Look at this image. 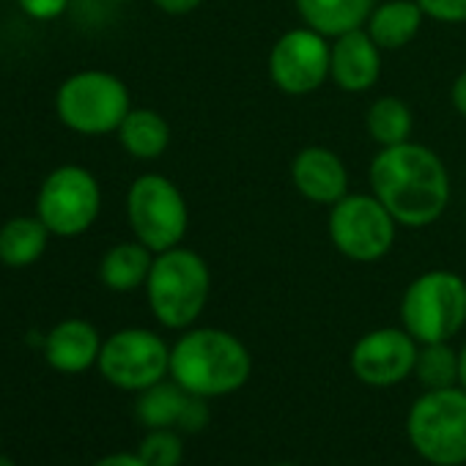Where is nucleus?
<instances>
[{
  "label": "nucleus",
  "mask_w": 466,
  "mask_h": 466,
  "mask_svg": "<svg viewBox=\"0 0 466 466\" xmlns=\"http://www.w3.org/2000/svg\"><path fill=\"white\" fill-rule=\"evenodd\" d=\"M368 178L373 195L403 228L436 222L450 203V173L441 157L414 140L381 148Z\"/></svg>",
  "instance_id": "obj_1"
},
{
  "label": "nucleus",
  "mask_w": 466,
  "mask_h": 466,
  "mask_svg": "<svg viewBox=\"0 0 466 466\" xmlns=\"http://www.w3.org/2000/svg\"><path fill=\"white\" fill-rule=\"evenodd\" d=\"M250 373V349L228 329L189 327L170 346V379L189 395L222 398L239 392Z\"/></svg>",
  "instance_id": "obj_2"
},
{
  "label": "nucleus",
  "mask_w": 466,
  "mask_h": 466,
  "mask_svg": "<svg viewBox=\"0 0 466 466\" xmlns=\"http://www.w3.org/2000/svg\"><path fill=\"white\" fill-rule=\"evenodd\" d=\"M211 294V272L200 253L170 248L154 256L146 299L154 319L167 329H189L206 310Z\"/></svg>",
  "instance_id": "obj_3"
},
{
  "label": "nucleus",
  "mask_w": 466,
  "mask_h": 466,
  "mask_svg": "<svg viewBox=\"0 0 466 466\" xmlns=\"http://www.w3.org/2000/svg\"><path fill=\"white\" fill-rule=\"evenodd\" d=\"M406 436L414 452L433 466L466 463V390H425L406 414Z\"/></svg>",
  "instance_id": "obj_4"
},
{
  "label": "nucleus",
  "mask_w": 466,
  "mask_h": 466,
  "mask_svg": "<svg viewBox=\"0 0 466 466\" xmlns=\"http://www.w3.org/2000/svg\"><path fill=\"white\" fill-rule=\"evenodd\" d=\"M132 110L129 88L121 77L105 69H83L69 75L56 94L58 121L86 137L118 132Z\"/></svg>",
  "instance_id": "obj_5"
},
{
  "label": "nucleus",
  "mask_w": 466,
  "mask_h": 466,
  "mask_svg": "<svg viewBox=\"0 0 466 466\" xmlns=\"http://www.w3.org/2000/svg\"><path fill=\"white\" fill-rule=\"evenodd\" d=\"M403 329L422 343H450L466 324V280L450 269L414 278L400 299Z\"/></svg>",
  "instance_id": "obj_6"
},
{
  "label": "nucleus",
  "mask_w": 466,
  "mask_h": 466,
  "mask_svg": "<svg viewBox=\"0 0 466 466\" xmlns=\"http://www.w3.org/2000/svg\"><path fill=\"white\" fill-rule=\"evenodd\" d=\"M127 219L135 239L151 253L178 248L189 228L184 192L162 173H143L127 192Z\"/></svg>",
  "instance_id": "obj_7"
},
{
  "label": "nucleus",
  "mask_w": 466,
  "mask_h": 466,
  "mask_svg": "<svg viewBox=\"0 0 466 466\" xmlns=\"http://www.w3.org/2000/svg\"><path fill=\"white\" fill-rule=\"evenodd\" d=\"M327 228L335 250L357 264L381 261L392 250L398 233L395 217L373 192H349L329 206Z\"/></svg>",
  "instance_id": "obj_8"
},
{
  "label": "nucleus",
  "mask_w": 466,
  "mask_h": 466,
  "mask_svg": "<svg viewBox=\"0 0 466 466\" xmlns=\"http://www.w3.org/2000/svg\"><path fill=\"white\" fill-rule=\"evenodd\" d=\"M102 211V187L83 165H61L39 187L36 217L53 237L72 239L91 230Z\"/></svg>",
  "instance_id": "obj_9"
},
{
  "label": "nucleus",
  "mask_w": 466,
  "mask_h": 466,
  "mask_svg": "<svg viewBox=\"0 0 466 466\" xmlns=\"http://www.w3.org/2000/svg\"><path fill=\"white\" fill-rule=\"evenodd\" d=\"M96 368L113 387L143 392L170 373V349L151 329H118L102 343Z\"/></svg>",
  "instance_id": "obj_10"
},
{
  "label": "nucleus",
  "mask_w": 466,
  "mask_h": 466,
  "mask_svg": "<svg viewBox=\"0 0 466 466\" xmlns=\"http://www.w3.org/2000/svg\"><path fill=\"white\" fill-rule=\"evenodd\" d=\"M332 45L319 31L302 25L286 31L269 50V80L286 96L316 94L329 80Z\"/></svg>",
  "instance_id": "obj_11"
},
{
  "label": "nucleus",
  "mask_w": 466,
  "mask_h": 466,
  "mask_svg": "<svg viewBox=\"0 0 466 466\" xmlns=\"http://www.w3.org/2000/svg\"><path fill=\"white\" fill-rule=\"evenodd\" d=\"M420 343L400 327H381L362 335L351 349V373L368 387H392L414 376Z\"/></svg>",
  "instance_id": "obj_12"
},
{
  "label": "nucleus",
  "mask_w": 466,
  "mask_h": 466,
  "mask_svg": "<svg viewBox=\"0 0 466 466\" xmlns=\"http://www.w3.org/2000/svg\"><path fill=\"white\" fill-rule=\"evenodd\" d=\"M381 77V47L365 28L332 39L329 80L346 94H365Z\"/></svg>",
  "instance_id": "obj_13"
},
{
  "label": "nucleus",
  "mask_w": 466,
  "mask_h": 466,
  "mask_svg": "<svg viewBox=\"0 0 466 466\" xmlns=\"http://www.w3.org/2000/svg\"><path fill=\"white\" fill-rule=\"evenodd\" d=\"M291 181L297 192L316 206H335L349 195V170L327 146L302 148L291 162Z\"/></svg>",
  "instance_id": "obj_14"
},
{
  "label": "nucleus",
  "mask_w": 466,
  "mask_h": 466,
  "mask_svg": "<svg viewBox=\"0 0 466 466\" xmlns=\"http://www.w3.org/2000/svg\"><path fill=\"white\" fill-rule=\"evenodd\" d=\"M99 329L86 319H66L56 324L45 338V357L47 365L58 373H86L99 362L102 351Z\"/></svg>",
  "instance_id": "obj_15"
},
{
  "label": "nucleus",
  "mask_w": 466,
  "mask_h": 466,
  "mask_svg": "<svg viewBox=\"0 0 466 466\" xmlns=\"http://www.w3.org/2000/svg\"><path fill=\"white\" fill-rule=\"evenodd\" d=\"M422 20L425 15L417 0H384L370 12L365 31L381 47V53H392L417 39Z\"/></svg>",
  "instance_id": "obj_16"
},
{
  "label": "nucleus",
  "mask_w": 466,
  "mask_h": 466,
  "mask_svg": "<svg viewBox=\"0 0 466 466\" xmlns=\"http://www.w3.org/2000/svg\"><path fill=\"white\" fill-rule=\"evenodd\" d=\"M50 228L34 214H20L0 225V264L9 269L34 267L50 245Z\"/></svg>",
  "instance_id": "obj_17"
},
{
  "label": "nucleus",
  "mask_w": 466,
  "mask_h": 466,
  "mask_svg": "<svg viewBox=\"0 0 466 466\" xmlns=\"http://www.w3.org/2000/svg\"><path fill=\"white\" fill-rule=\"evenodd\" d=\"M302 23L327 39L365 28L376 0H294Z\"/></svg>",
  "instance_id": "obj_18"
},
{
  "label": "nucleus",
  "mask_w": 466,
  "mask_h": 466,
  "mask_svg": "<svg viewBox=\"0 0 466 466\" xmlns=\"http://www.w3.org/2000/svg\"><path fill=\"white\" fill-rule=\"evenodd\" d=\"M154 256L146 245L135 242H118L113 245L102 261H99V280L107 291L116 294H129L137 289H146Z\"/></svg>",
  "instance_id": "obj_19"
},
{
  "label": "nucleus",
  "mask_w": 466,
  "mask_h": 466,
  "mask_svg": "<svg viewBox=\"0 0 466 466\" xmlns=\"http://www.w3.org/2000/svg\"><path fill=\"white\" fill-rule=\"evenodd\" d=\"M116 135L121 148L140 162L159 159L170 146V124L151 107H132Z\"/></svg>",
  "instance_id": "obj_20"
},
{
  "label": "nucleus",
  "mask_w": 466,
  "mask_h": 466,
  "mask_svg": "<svg viewBox=\"0 0 466 466\" xmlns=\"http://www.w3.org/2000/svg\"><path fill=\"white\" fill-rule=\"evenodd\" d=\"M365 127H368L370 140L379 143L381 148H387V146H398V143L411 140L414 116H411V107L403 99L379 96L368 110Z\"/></svg>",
  "instance_id": "obj_21"
},
{
  "label": "nucleus",
  "mask_w": 466,
  "mask_h": 466,
  "mask_svg": "<svg viewBox=\"0 0 466 466\" xmlns=\"http://www.w3.org/2000/svg\"><path fill=\"white\" fill-rule=\"evenodd\" d=\"M187 400H189V392L184 387H178L176 381L162 379L154 387L140 392L135 414L148 431H154V428H176Z\"/></svg>",
  "instance_id": "obj_22"
},
{
  "label": "nucleus",
  "mask_w": 466,
  "mask_h": 466,
  "mask_svg": "<svg viewBox=\"0 0 466 466\" xmlns=\"http://www.w3.org/2000/svg\"><path fill=\"white\" fill-rule=\"evenodd\" d=\"M414 376L425 390L458 384V351L450 343H422L414 362Z\"/></svg>",
  "instance_id": "obj_23"
},
{
  "label": "nucleus",
  "mask_w": 466,
  "mask_h": 466,
  "mask_svg": "<svg viewBox=\"0 0 466 466\" xmlns=\"http://www.w3.org/2000/svg\"><path fill=\"white\" fill-rule=\"evenodd\" d=\"M137 455L146 466H181L184 441L173 428H154L143 436Z\"/></svg>",
  "instance_id": "obj_24"
},
{
  "label": "nucleus",
  "mask_w": 466,
  "mask_h": 466,
  "mask_svg": "<svg viewBox=\"0 0 466 466\" xmlns=\"http://www.w3.org/2000/svg\"><path fill=\"white\" fill-rule=\"evenodd\" d=\"M425 17L447 25L466 23V0H417Z\"/></svg>",
  "instance_id": "obj_25"
},
{
  "label": "nucleus",
  "mask_w": 466,
  "mask_h": 466,
  "mask_svg": "<svg viewBox=\"0 0 466 466\" xmlns=\"http://www.w3.org/2000/svg\"><path fill=\"white\" fill-rule=\"evenodd\" d=\"M206 400L208 398L189 395V400H187V406H184L176 428H181L184 433H200V431H206V425L211 422V411H208V403Z\"/></svg>",
  "instance_id": "obj_26"
},
{
  "label": "nucleus",
  "mask_w": 466,
  "mask_h": 466,
  "mask_svg": "<svg viewBox=\"0 0 466 466\" xmlns=\"http://www.w3.org/2000/svg\"><path fill=\"white\" fill-rule=\"evenodd\" d=\"M20 9L36 23H53L66 15L69 0H17Z\"/></svg>",
  "instance_id": "obj_27"
},
{
  "label": "nucleus",
  "mask_w": 466,
  "mask_h": 466,
  "mask_svg": "<svg viewBox=\"0 0 466 466\" xmlns=\"http://www.w3.org/2000/svg\"><path fill=\"white\" fill-rule=\"evenodd\" d=\"M203 0H151V6H157L159 12L170 15V17H184L192 15L195 9H200Z\"/></svg>",
  "instance_id": "obj_28"
},
{
  "label": "nucleus",
  "mask_w": 466,
  "mask_h": 466,
  "mask_svg": "<svg viewBox=\"0 0 466 466\" xmlns=\"http://www.w3.org/2000/svg\"><path fill=\"white\" fill-rule=\"evenodd\" d=\"M450 102H452L455 113L466 118V69L455 77V83L450 88Z\"/></svg>",
  "instance_id": "obj_29"
},
{
  "label": "nucleus",
  "mask_w": 466,
  "mask_h": 466,
  "mask_svg": "<svg viewBox=\"0 0 466 466\" xmlns=\"http://www.w3.org/2000/svg\"><path fill=\"white\" fill-rule=\"evenodd\" d=\"M94 466H146V463L140 461L137 452H113V455L99 458Z\"/></svg>",
  "instance_id": "obj_30"
},
{
  "label": "nucleus",
  "mask_w": 466,
  "mask_h": 466,
  "mask_svg": "<svg viewBox=\"0 0 466 466\" xmlns=\"http://www.w3.org/2000/svg\"><path fill=\"white\" fill-rule=\"evenodd\" d=\"M458 387L466 390V343L458 351Z\"/></svg>",
  "instance_id": "obj_31"
},
{
  "label": "nucleus",
  "mask_w": 466,
  "mask_h": 466,
  "mask_svg": "<svg viewBox=\"0 0 466 466\" xmlns=\"http://www.w3.org/2000/svg\"><path fill=\"white\" fill-rule=\"evenodd\" d=\"M0 466H17L15 461H9L6 455H0Z\"/></svg>",
  "instance_id": "obj_32"
},
{
  "label": "nucleus",
  "mask_w": 466,
  "mask_h": 466,
  "mask_svg": "<svg viewBox=\"0 0 466 466\" xmlns=\"http://www.w3.org/2000/svg\"><path fill=\"white\" fill-rule=\"evenodd\" d=\"M110 4H129V0H110Z\"/></svg>",
  "instance_id": "obj_33"
},
{
  "label": "nucleus",
  "mask_w": 466,
  "mask_h": 466,
  "mask_svg": "<svg viewBox=\"0 0 466 466\" xmlns=\"http://www.w3.org/2000/svg\"><path fill=\"white\" fill-rule=\"evenodd\" d=\"M278 466H299V463H278Z\"/></svg>",
  "instance_id": "obj_34"
}]
</instances>
